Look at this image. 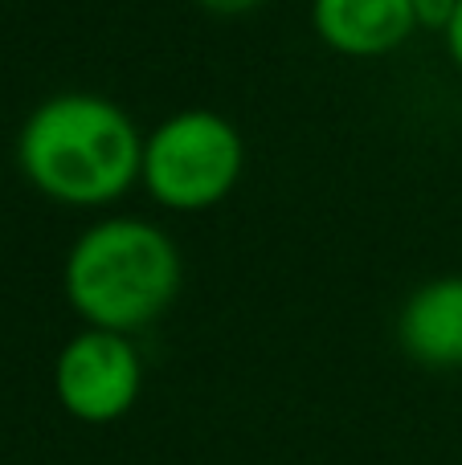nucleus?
<instances>
[{
  "mask_svg": "<svg viewBox=\"0 0 462 465\" xmlns=\"http://www.w3.org/2000/svg\"><path fill=\"white\" fill-rule=\"evenodd\" d=\"M16 160L54 201L106 204L144 172V143L115 103L98 94H57L21 127Z\"/></svg>",
  "mask_w": 462,
  "mask_h": 465,
  "instance_id": "1",
  "label": "nucleus"
},
{
  "mask_svg": "<svg viewBox=\"0 0 462 465\" xmlns=\"http://www.w3.org/2000/svg\"><path fill=\"white\" fill-rule=\"evenodd\" d=\"M176 245L147 221H103L65 257V294L98 331H139L176 298Z\"/></svg>",
  "mask_w": 462,
  "mask_h": 465,
  "instance_id": "2",
  "label": "nucleus"
},
{
  "mask_svg": "<svg viewBox=\"0 0 462 465\" xmlns=\"http://www.w3.org/2000/svg\"><path fill=\"white\" fill-rule=\"evenodd\" d=\"M242 172V139L213 111H180L147 139V193L168 209H205L234 188Z\"/></svg>",
  "mask_w": 462,
  "mask_h": 465,
  "instance_id": "3",
  "label": "nucleus"
},
{
  "mask_svg": "<svg viewBox=\"0 0 462 465\" xmlns=\"http://www.w3.org/2000/svg\"><path fill=\"white\" fill-rule=\"evenodd\" d=\"M54 388L70 417L86 425L119 420L139 396V355L127 335L90 327L57 355Z\"/></svg>",
  "mask_w": 462,
  "mask_h": 465,
  "instance_id": "4",
  "label": "nucleus"
},
{
  "mask_svg": "<svg viewBox=\"0 0 462 465\" xmlns=\"http://www.w3.org/2000/svg\"><path fill=\"white\" fill-rule=\"evenodd\" d=\"M316 33L340 54L373 57L414 33V0H316L311 5Z\"/></svg>",
  "mask_w": 462,
  "mask_h": 465,
  "instance_id": "5",
  "label": "nucleus"
},
{
  "mask_svg": "<svg viewBox=\"0 0 462 465\" xmlns=\"http://www.w3.org/2000/svg\"><path fill=\"white\" fill-rule=\"evenodd\" d=\"M401 347L426 368H462V278H438L406 302Z\"/></svg>",
  "mask_w": 462,
  "mask_h": 465,
  "instance_id": "6",
  "label": "nucleus"
},
{
  "mask_svg": "<svg viewBox=\"0 0 462 465\" xmlns=\"http://www.w3.org/2000/svg\"><path fill=\"white\" fill-rule=\"evenodd\" d=\"M455 8H458V0H414L417 25H430V29H447Z\"/></svg>",
  "mask_w": 462,
  "mask_h": 465,
  "instance_id": "7",
  "label": "nucleus"
},
{
  "mask_svg": "<svg viewBox=\"0 0 462 465\" xmlns=\"http://www.w3.org/2000/svg\"><path fill=\"white\" fill-rule=\"evenodd\" d=\"M447 45H450V57L462 65V0H458L455 16H450V25H447Z\"/></svg>",
  "mask_w": 462,
  "mask_h": 465,
  "instance_id": "8",
  "label": "nucleus"
},
{
  "mask_svg": "<svg viewBox=\"0 0 462 465\" xmlns=\"http://www.w3.org/2000/svg\"><path fill=\"white\" fill-rule=\"evenodd\" d=\"M196 5L217 8V13H246V8H254L258 0H196Z\"/></svg>",
  "mask_w": 462,
  "mask_h": 465,
  "instance_id": "9",
  "label": "nucleus"
}]
</instances>
